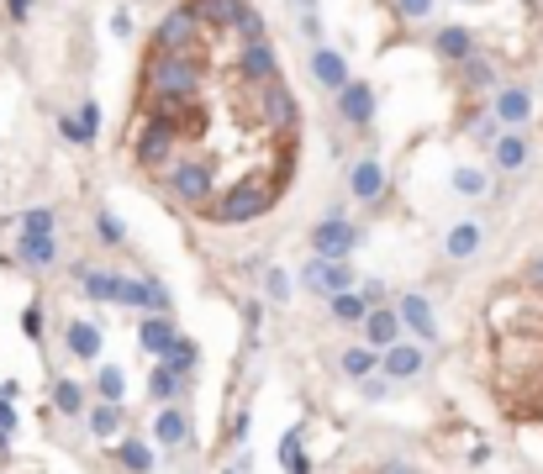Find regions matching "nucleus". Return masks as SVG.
I'll return each instance as SVG.
<instances>
[{
	"instance_id": "nucleus-1",
	"label": "nucleus",
	"mask_w": 543,
	"mask_h": 474,
	"mask_svg": "<svg viewBox=\"0 0 543 474\" xmlns=\"http://www.w3.org/2000/svg\"><path fill=\"white\" fill-rule=\"evenodd\" d=\"M148 95L154 101H185V95H200V53H148Z\"/></svg>"
},
{
	"instance_id": "nucleus-2",
	"label": "nucleus",
	"mask_w": 543,
	"mask_h": 474,
	"mask_svg": "<svg viewBox=\"0 0 543 474\" xmlns=\"http://www.w3.org/2000/svg\"><path fill=\"white\" fill-rule=\"evenodd\" d=\"M274 206V180H237L233 190H222V200H211V222L237 227V222H254Z\"/></svg>"
},
{
	"instance_id": "nucleus-3",
	"label": "nucleus",
	"mask_w": 543,
	"mask_h": 474,
	"mask_svg": "<svg viewBox=\"0 0 543 474\" xmlns=\"http://www.w3.org/2000/svg\"><path fill=\"white\" fill-rule=\"evenodd\" d=\"M148 121L164 127L169 137H200V132H206V106H200V95H185V101H154Z\"/></svg>"
},
{
	"instance_id": "nucleus-4",
	"label": "nucleus",
	"mask_w": 543,
	"mask_h": 474,
	"mask_svg": "<svg viewBox=\"0 0 543 474\" xmlns=\"http://www.w3.org/2000/svg\"><path fill=\"white\" fill-rule=\"evenodd\" d=\"M195 42H200V22L191 16V5L169 11L154 27V53H195Z\"/></svg>"
},
{
	"instance_id": "nucleus-5",
	"label": "nucleus",
	"mask_w": 543,
	"mask_h": 474,
	"mask_svg": "<svg viewBox=\"0 0 543 474\" xmlns=\"http://www.w3.org/2000/svg\"><path fill=\"white\" fill-rule=\"evenodd\" d=\"M311 259H322V264H343L353 248H359V227L349 222H338V216H327V222H316V233H311Z\"/></svg>"
},
{
	"instance_id": "nucleus-6",
	"label": "nucleus",
	"mask_w": 543,
	"mask_h": 474,
	"mask_svg": "<svg viewBox=\"0 0 543 474\" xmlns=\"http://www.w3.org/2000/svg\"><path fill=\"white\" fill-rule=\"evenodd\" d=\"M491 117H496V127H512V132H522V127L533 121V90H522V84H506V90H496V101H491Z\"/></svg>"
},
{
	"instance_id": "nucleus-7",
	"label": "nucleus",
	"mask_w": 543,
	"mask_h": 474,
	"mask_svg": "<svg viewBox=\"0 0 543 474\" xmlns=\"http://www.w3.org/2000/svg\"><path fill=\"white\" fill-rule=\"evenodd\" d=\"M353 269L349 264H322V259H311L307 269H301V285L307 290H316V295H343V290H353Z\"/></svg>"
},
{
	"instance_id": "nucleus-8",
	"label": "nucleus",
	"mask_w": 543,
	"mask_h": 474,
	"mask_svg": "<svg viewBox=\"0 0 543 474\" xmlns=\"http://www.w3.org/2000/svg\"><path fill=\"white\" fill-rule=\"evenodd\" d=\"M169 185H174V196L180 200H211L217 196V190H211V169H206V163H195V158H185V163H174V169H169Z\"/></svg>"
},
{
	"instance_id": "nucleus-9",
	"label": "nucleus",
	"mask_w": 543,
	"mask_h": 474,
	"mask_svg": "<svg viewBox=\"0 0 543 474\" xmlns=\"http://www.w3.org/2000/svg\"><path fill=\"white\" fill-rule=\"evenodd\" d=\"M237 79H248V84H274V79H280L270 42H243V53H237Z\"/></svg>"
},
{
	"instance_id": "nucleus-10",
	"label": "nucleus",
	"mask_w": 543,
	"mask_h": 474,
	"mask_svg": "<svg viewBox=\"0 0 543 474\" xmlns=\"http://www.w3.org/2000/svg\"><path fill=\"white\" fill-rule=\"evenodd\" d=\"M396 321H401V327H412L423 343H438V321H432V306H427V295H417V290H406V295L396 301Z\"/></svg>"
},
{
	"instance_id": "nucleus-11",
	"label": "nucleus",
	"mask_w": 543,
	"mask_h": 474,
	"mask_svg": "<svg viewBox=\"0 0 543 474\" xmlns=\"http://www.w3.org/2000/svg\"><path fill=\"white\" fill-rule=\"evenodd\" d=\"M338 117L349 121V127H369V117H375V90L364 79H349L338 90Z\"/></svg>"
},
{
	"instance_id": "nucleus-12",
	"label": "nucleus",
	"mask_w": 543,
	"mask_h": 474,
	"mask_svg": "<svg viewBox=\"0 0 543 474\" xmlns=\"http://www.w3.org/2000/svg\"><path fill=\"white\" fill-rule=\"evenodd\" d=\"M259 117L270 127H296V95L274 79V84H259Z\"/></svg>"
},
{
	"instance_id": "nucleus-13",
	"label": "nucleus",
	"mask_w": 543,
	"mask_h": 474,
	"mask_svg": "<svg viewBox=\"0 0 543 474\" xmlns=\"http://www.w3.org/2000/svg\"><path fill=\"white\" fill-rule=\"evenodd\" d=\"M349 196L353 200H380L386 196V169H380V158H359L349 169Z\"/></svg>"
},
{
	"instance_id": "nucleus-14",
	"label": "nucleus",
	"mask_w": 543,
	"mask_h": 474,
	"mask_svg": "<svg viewBox=\"0 0 543 474\" xmlns=\"http://www.w3.org/2000/svg\"><path fill=\"white\" fill-rule=\"evenodd\" d=\"M390 343H401V321L390 306H375V312L364 316V348H375V354H386Z\"/></svg>"
},
{
	"instance_id": "nucleus-15",
	"label": "nucleus",
	"mask_w": 543,
	"mask_h": 474,
	"mask_svg": "<svg viewBox=\"0 0 543 474\" xmlns=\"http://www.w3.org/2000/svg\"><path fill=\"white\" fill-rule=\"evenodd\" d=\"M380 369H386L390 380H417L427 369V358H423V348H412V343H390L386 354H380Z\"/></svg>"
},
{
	"instance_id": "nucleus-16",
	"label": "nucleus",
	"mask_w": 543,
	"mask_h": 474,
	"mask_svg": "<svg viewBox=\"0 0 543 474\" xmlns=\"http://www.w3.org/2000/svg\"><path fill=\"white\" fill-rule=\"evenodd\" d=\"M528 158H533V143H528L522 132H502V137L491 143V163H496L502 174H517Z\"/></svg>"
},
{
	"instance_id": "nucleus-17",
	"label": "nucleus",
	"mask_w": 543,
	"mask_h": 474,
	"mask_svg": "<svg viewBox=\"0 0 543 474\" xmlns=\"http://www.w3.org/2000/svg\"><path fill=\"white\" fill-rule=\"evenodd\" d=\"M432 48H438V58H449V64H465V58H475V38H469V27H459V22L438 27Z\"/></svg>"
},
{
	"instance_id": "nucleus-18",
	"label": "nucleus",
	"mask_w": 543,
	"mask_h": 474,
	"mask_svg": "<svg viewBox=\"0 0 543 474\" xmlns=\"http://www.w3.org/2000/svg\"><path fill=\"white\" fill-rule=\"evenodd\" d=\"M121 285H127V275H111V269H79V290H85L90 301H111V306H121Z\"/></svg>"
},
{
	"instance_id": "nucleus-19",
	"label": "nucleus",
	"mask_w": 543,
	"mask_h": 474,
	"mask_svg": "<svg viewBox=\"0 0 543 474\" xmlns=\"http://www.w3.org/2000/svg\"><path fill=\"white\" fill-rule=\"evenodd\" d=\"M64 348H69L79 364H95V358H101V327H95V321H69Z\"/></svg>"
},
{
	"instance_id": "nucleus-20",
	"label": "nucleus",
	"mask_w": 543,
	"mask_h": 474,
	"mask_svg": "<svg viewBox=\"0 0 543 474\" xmlns=\"http://www.w3.org/2000/svg\"><path fill=\"white\" fill-rule=\"evenodd\" d=\"M311 75H316L322 90H343V84H349V64H343V53L316 48V53H311Z\"/></svg>"
},
{
	"instance_id": "nucleus-21",
	"label": "nucleus",
	"mask_w": 543,
	"mask_h": 474,
	"mask_svg": "<svg viewBox=\"0 0 543 474\" xmlns=\"http://www.w3.org/2000/svg\"><path fill=\"white\" fill-rule=\"evenodd\" d=\"M169 148H174V137L148 121L143 137H138V163H143V169H164V163H169Z\"/></svg>"
},
{
	"instance_id": "nucleus-22",
	"label": "nucleus",
	"mask_w": 543,
	"mask_h": 474,
	"mask_svg": "<svg viewBox=\"0 0 543 474\" xmlns=\"http://www.w3.org/2000/svg\"><path fill=\"white\" fill-rule=\"evenodd\" d=\"M174 338H180V332H174V321H169V316H148V321H138V343H143L154 358L169 354V348H174Z\"/></svg>"
},
{
	"instance_id": "nucleus-23",
	"label": "nucleus",
	"mask_w": 543,
	"mask_h": 474,
	"mask_svg": "<svg viewBox=\"0 0 543 474\" xmlns=\"http://www.w3.org/2000/svg\"><path fill=\"white\" fill-rule=\"evenodd\" d=\"M191 16L200 27H233L243 16V0H191Z\"/></svg>"
},
{
	"instance_id": "nucleus-24",
	"label": "nucleus",
	"mask_w": 543,
	"mask_h": 474,
	"mask_svg": "<svg viewBox=\"0 0 543 474\" xmlns=\"http://www.w3.org/2000/svg\"><path fill=\"white\" fill-rule=\"evenodd\" d=\"M154 437L164 443V448H180V443L191 437V422H185V411H180V406H164V411L154 417Z\"/></svg>"
},
{
	"instance_id": "nucleus-25",
	"label": "nucleus",
	"mask_w": 543,
	"mask_h": 474,
	"mask_svg": "<svg viewBox=\"0 0 543 474\" xmlns=\"http://www.w3.org/2000/svg\"><path fill=\"white\" fill-rule=\"evenodd\" d=\"M158 364H164V369H169V374H174V380L185 385V380L195 374V364H200V348H195L191 338H174V348L158 358Z\"/></svg>"
},
{
	"instance_id": "nucleus-26",
	"label": "nucleus",
	"mask_w": 543,
	"mask_h": 474,
	"mask_svg": "<svg viewBox=\"0 0 543 474\" xmlns=\"http://www.w3.org/2000/svg\"><path fill=\"white\" fill-rule=\"evenodd\" d=\"M111 453H117V464H121L127 474H154V448H148V443H138V437L117 443Z\"/></svg>"
},
{
	"instance_id": "nucleus-27",
	"label": "nucleus",
	"mask_w": 543,
	"mask_h": 474,
	"mask_svg": "<svg viewBox=\"0 0 543 474\" xmlns=\"http://www.w3.org/2000/svg\"><path fill=\"white\" fill-rule=\"evenodd\" d=\"M16 253H22V264H27V269H48V264L58 259V237H22V242H16Z\"/></svg>"
},
{
	"instance_id": "nucleus-28",
	"label": "nucleus",
	"mask_w": 543,
	"mask_h": 474,
	"mask_svg": "<svg viewBox=\"0 0 543 474\" xmlns=\"http://www.w3.org/2000/svg\"><path fill=\"white\" fill-rule=\"evenodd\" d=\"M480 227L475 222H459V227H449V237H443V253L449 259H469V253H480Z\"/></svg>"
},
{
	"instance_id": "nucleus-29",
	"label": "nucleus",
	"mask_w": 543,
	"mask_h": 474,
	"mask_svg": "<svg viewBox=\"0 0 543 474\" xmlns=\"http://www.w3.org/2000/svg\"><path fill=\"white\" fill-rule=\"evenodd\" d=\"M369 312H375V306H369L359 290H343V295H333V321H343V327H359V321H364Z\"/></svg>"
},
{
	"instance_id": "nucleus-30",
	"label": "nucleus",
	"mask_w": 543,
	"mask_h": 474,
	"mask_svg": "<svg viewBox=\"0 0 543 474\" xmlns=\"http://www.w3.org/2000/svg\"><path fill=\"white\" fill-rule=\"evenodd\" d=\"M375 369H380V354H375V348H349V354H343V374L359 380V385L375 380Z\"/></svg>"
},
{
	"instance_id": "nucleus-31",
	"label": "nucleus",
	"mask_w": 543,
	"mask_h": 474,
	"mask_svg": "<svg viewBox=\"0 0 543 474\" xmlns=\"http://www.w3.org/2000/svg\"><path fill=\"white\" fill-rule=\"evenodd\" d=\"M95 391L106 406H121V391H127V374H121L117 364H101V374H95Z\"/></svg>"
},
{
	"instance_id": "nucleus-32",
	"label": "nucleus",
	"mask_w": 543,
	"mask_h": 474,
	"mask_svg": "<svg viewBox=\"0 0 543 474\" xmlns=\"http://www.w3.org/2000/svg\"><path fill=\"white\" fill-rule=\"evenodd\" d=\"M280 464H285V474H307V453H301V433H285L280 437Z\"/></svg>"
},
{
	"instance_id": "nucleus-33",
	"label": "nucleus",
	"mask_w": 543,
	"mask_h": 474,
	"mask_svg": "<svg viewBox=\"0 0 543 474\" xmlns=\"http://www.w3.org/2000/svg\"><path fill=\"white\" fill-rule=\"evenodd\" d=\"M53 406H58L64 417H79V411H85V391H79L75 380H58V385H53Z\"/></svg>"
},
{
	"instance_id": "nucleus-34",
	"label": "nucleus",
	"mask_w": 543,
	"mask_h": 474,
	"mask_svg": "<svg viewBox=\"0 0 543 474\" xmlns=\"http://www.w3.org/2000/svg\"><path fill=\"white\" fill-rule=\"evenodd\" d=\"M117 427H121V406H106V400L90 406V433H95V437H111Z\"/></svg>"
},
{
	"instance_id": "nucleus-35",
	"label": "nucleus",
	"mask_w": 543,
	"mask_h": 474,
	"mask_svg": "<svg viewBox=\"0 0 543 474\" xmlns=\"http://www.w3.org/2000/svg\"><path fill=\"white\" fill-rule=\"evenodd\" d=\"M22 237H53V211H48V206H32V211L22 216Z\"/></svg>"
},
{
	"instance_id": "nucleus-36",
	"label": "nucleus",
	"mask_w": 543,
	"mask_h": 474,
	"mask_svg": "<svg viewBox=\"0 0 543 474\" xmlns=\"http://www.w3.org/2000/svg\"><path fill=\"white\" fill-rule=\"evenodd\" d=\"M174 391H180V380H174L164 364H154V369H148V395H154V400H169Z\"/></svg>"
},
{
	"instance_id": "nucleus-37",
	"label": "nucleus",
	"mask_w": 543,
	"mask_h": 474,
	"mask_svg": "<svg viewBox=\"0 0 543 474\" xmlns=\"http://www.w3.org/2000/svg\"><path fill=\"white\" fill-rule=\"evenodd\" d=\"M233 32H237V38H243V42H264V16L243 5V16H237V22H233Z\"/></svg>"
},
{
	"instance_id": "nucleus-38",
	"label": "nucleus",
	"mask_w": 543,
	"mask_h": 474,
	"mask_svg": "<svg viewBox=\"0 0 543 474\" xmlns=\"http://www.w3.org/2000/svg\"><path fill=\"white\" fill-rule=\"evenodd\" d=\"M465 79L475 90H491L496 84V69H491V58H465Z\"/></svg>"
},
{
	"instance_id": "nucleus-39",
	"label": "nucleus",
	"mask_w": 543,
	"mask_h": 474,
	"mask_svg": "<svg viewBox=\"0 0 543 474\" xmlns=\"http://www.w3.org/2000/svg\"><path fill=\"white\" fill-rule=\"evenodd\" d=\"M485 185H491V180H485L480 169H454V190H459V196H485Z\"/></svg>"
},
{
	"instance_id": "nucleus-40",
	"label": "nucleus",
	"mask_w": 543,
	"mask_h": 474,
	"mask_svg": "<svg viewBox=\"0 0 543 474\" xmlns=\"http://www.w3.org/2000/svg\"><path fill=\"white\" fill-rule=\"evenodd\" d=\"M95 233H101V242H127V227H121V216H111V211L95 216Z\"/></svg>"
},
{
	"instance_id": "nucleus-41",
	"label": "nucleus",
	"mask_w": 543,
	"mask_h": 474,
	"mask_svg": "<svg viewBox=\"0 0 543 474\" xmlns=\"http://www.w3.org/2000/svg\"><path fill=\"white\" fill-rule=\"evenodd\" d=\"M75 121H79V132H85V143H95V127H101V106H95V101H85Z\"/></svg>"
},
{
	"instance_id": "nucleus-42",
	"label": "nucleus",
	"mask_w": 543,
	"mask_h": 474,
	"mask_svg": "<svg viewBox=\"0 0 543 474\" xmlns=\"http://www.w3.org/2000/svg\"><path fill=\"white\" fill-rule=\"evenodd\" d=\"M264 295H270V301H285V295H290V275H285V269H270V275H264Z\"/></svg>"
},
{
	"instance_id": "nucleus-43",
	"label": "nucleus",
	"mask_w": 543,
	"mask_h": 474,
	"mask_svg": "<svg viewBox=\"0 0 543 474\" xmlns=\"http://www.w3.org/2000/svg\"><path fill=\"white\" fill-rule=\"evenodd\" d=\"M396 11L412 16V22H423V16H432V0H396Z\"/></svg>"
},
{
	"instance_id": "nucleus-44",
	"label": "nucleus",
	"mask_w": 543,
	"mask_h": 474,
	"mask_svg": "<svg viewBox=\"0 0 543 474\" xmlns=\"http://www.w3.org/2000/svg\"><path fill=\"white\" fill-rule=\"evenodd\" d=\"M22 332H27L32 343L42 338V312H38V306H27V312H22Z\"/></svg>"
},
{
	"instance_id": "nucleus-45",
	"label": "nucleus",
	"mask_w": 543,
	"mask_h": 474,
	"mask_svg": "<svg viewBox=\"0 0 543 474\" xmlns=\"http://www.w3.org/2000/svg\"><path fill=\"white\" fill-rule=\"evenodd\" d=\"M0 433H5V437L16 433V406H11L5 395H0Z\"/></svg>"
},
{
	"instance_id": "nucleus-46",
	"label": "nucleus",
	"mask_w": 543,
	"mask_h": 474,
	"mask_svg": "<svg viewBox=\"0 0 543 474\" xmlns=\"http://www.w3.org/2000/svg\"><path fill=\"white\" fill-rule=\"evenodd\" d=\"M58 132H64L69 143H85V132H79V121H75V117H58Z\"/></svg>"
},
{
	"instance_id": "nucleus-47",
	"label": "nucleus",
	"mask_w": 543,
	"mask_h": 474,
	"mask_svg": "<svg viewBox=\"0 0 543 474\" xmlns=\"http://www.w3.org/2000/svg\"><path fill=\"white\" fill-rule=\"evenodd\" d=\"M301 32H307L311 42L322 38V16H316V11H307V22H301Z\"/></svg>"
},
{
	"instance_id": "nucleus-48",
	"label": "nucleus",
	"mask_w": 543,
	"mask_h": 474,
	"mask_svg": "<svg viewBox=\"0 0 543 474\" xmlns=\"http://www.w3.org/2000/svg\"><path fill=\"white\" fill-rule=\"evenodd\" d=\"M5 11H11V22H27V11H32V0H5Z\"/></svg>"
},
{
	"instance_id": "nucleus-49",
	"label": "nucleus",
	"mask_w": 543,
	"mask_h": 474,
	"mask_svg": "<svg viewBox=\"0 0 543 474\" xmlns=\"http://www.w3.org/2000/svg\"><path fill=\"white\" fill-rule=\"evenodd\" d=\"M380 474H417V470H406V464H386Z\"/></svg>"
},
{
	"instance_id": "nucleus-50",
	"label": "nucleus",
	"mask_w": 543,
	"mask_h": 474,
	"mask_svg": "<svg viewBox=\"0 0 543 474\" xmlns=\"http://www.w3.org/2000/svg\"><path fill=\"white\" fill-rule=\"evenodd\" d=\"M5 443H11V437L0 433V464H5V453H11V448H5Z\"/></svg>"
},
{
	"instance_id": "nucleus-51",
	"label": "nucleus",
	"mask_w": 543,
	"mask_h": 474,
	"mask_svg": "<svg viewBox=\"0 0 543 474\" xmlns=\"http://www.w3.org/2000/svg\"><path fill=\"white\" fill-rule=\"evenodd\" d=\"M301 5H307V11H311V5H316V0H301Z\"/></svg>"
}]
</instances>
